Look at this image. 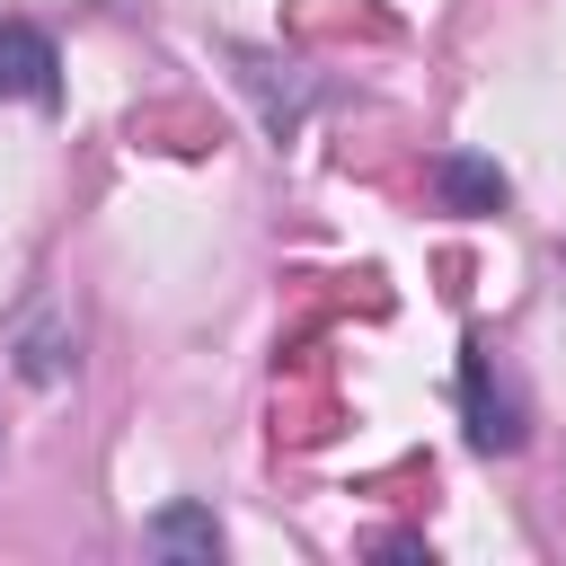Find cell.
Segmentation results:
<instances>
[{
    "instance_id": "6da1fadb",
    "label": "cell",
    "mask_w": 566,
    "mask_h": 566,
    "mask_svg": "<svg viewBox=\"0 0 566 566\" xmlns=\"http://www.w3.org/2000/svg\"><path fill=\"white\" fill-rule=\"evenodd\" d=\"M9 363L27 389H62L80 371V327H71V301L62 292H35L18 318H9Z\"/></svg>"
},
{
    "instance_id": "7a4b0ae2",
    "label": "cell",
    "mask_w": 566,
    "mask_h": 566,
    "mask_svg": "<svg viewBox=\"0 0 566 566\" xmlns=\"http://www.w3.org/2000/svg\"><path fill=\"white\" fill-rule=\"evenodd\" d=\"M460 407H469V442L478 451H522V398L495 371L486 345H460Z\"/></svg>"
},
{
    "instance_id": "3957f363",
    "label": "cell",
    "mask_w": 566,
    "mask_h": 566,
    "mask_svg": "<svg viewBox=\"0 0 566 566\" xmlns=\"http://www.w3.org/2000/svg\"><path fill=\"white\" fill-rule=\"evenodd\" d=\"M230 62H239V88L256 97L265 133H301V115L318 106V80H310L301 62H283V53H256V44H239Z\"/></svg>"
},
{
    "instance_id": "277c9868",
    "label": "cell",
    "mask_w": 566,
    "mask_h": 566,
    "mask_svg": "<svg viewBox=\"0 0 566 566\" xmlns=\"http://www.w3.org/2000/svg\"><path fill=\"white\" fill-rule=\"evenodd\" d=\"M0 97L62 106V53H53V35L27 27V18H0Z\"/></svg>"
},
{
    "instance_id": "5b68a950",
    "label": "cell",
    "mask_w": 566,
    "mask_h": 566,
    "mask_svg": "<svg viewBox=\"0 0 566 566\" xmlns=\"http://www.w3.org/2000/svg\"><path fill=\"white\" fill-rule=\"evenodd\" d=\"M433 195H442V212H504L513 177L495 159H478V150H442L433 159Z\"/></svg>"
},
{
    "instance_id": "8992f818",
    "label": "cell",
    "mask_w": 566,
    "mask_h": 566,
    "mask_svg": "<svg viewBox=\"0 0 566 566\" xmlns=\"http://www.w3.org/2000/svg\"><path fill=\"white\" fill-rule=\"evenodd\" d=\"M142 539H150V557H168V566H212V557H221V522H212V504H159Z\"/></svg>"
},
{
    "instance_id": "52a82bcc",
    "label": "cell",
    "mask_w": 566,
    "mask_h": 566,
    "mask_svg": "<svg viewBox=\"0 0 566 566\" xmlns=\"http://www.w3.org/2000/svg\"><path fill=\"white\" fill-rule=\"evenodd\" d=\"M371 557H433L424 539H407V531H389V539H371Z\"/></svg>"
}]
</instances>
